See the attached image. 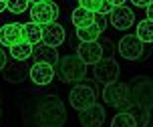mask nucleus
<instances>
[{
	"mask_svg": "<svg viewBox=\"0 0 153 127\" xmlns=\"http://www.w3.org/2000/svg\"><path fill=\"white\" fill-rule=\"evenodd\" d=\"M93 20H95V12H91V10H87L83 6H76L73 10V14H71V22L75 24L76 28L89 26V24H93Z\"/></svg>",
	"mask_w": 153,
	"mask_h": 127,
	"instance_id": "17",
	"label": "nucleus"
},
{
	"mask_svg": "<svg viewBox=\"0 0 153 127\" xmlns=\"http://www.w3.org/2000/svg\"><path fill=\"white\" fill-rule=\"evenodd\" d=\"M113 8H115L113 0H101V4H99V10H97V12H99V14H105V16H107L109 12L113 10Z\"/></svg>",
	"mask_w": 153,
	"mask_h": 127,
	"instance_id": "25",
	"label": "nucleus"
},
{
	"mask_svg": "<svg viewBox=\"0 0 153 127\" xmlns=\"http://www.w3.org/2000/svg\"><path fill=\"white\" fill-rule=\"evenodd\" d=\"M6 55H4V51H2V49H0V71H2V69L6 67Z\"/></svg>",
	"mask_w": 153,
	"mask_h": 127,
	"instance_id": "28",
	"label": "nucleus"
},
{
	"mask_svg": "<svg viewBox=\"0 0 153 127\" xmlns=\"http://www.w3.org/2000/svg\"><path fill=\"white\" fill-rule=\"evenodd\" d=\"M99 4H101V0H79V6L87 8L91 12H97L99 10Z\"/></svg>",
	"mask_w": 153,
	"mask_h": 127,
	"instance_id": "24",
	"label": "nucleus"
},
{
	"mask_svg": "<svg viewBox=\"0 0 153 127\" xmlns=\"http://www.w3.org/2000/svg\"><path fill=\"white\" fill-rule=\"evenodd\" d=\"M145 8H147V18H149V20H153V0L147 4Z\"/></svg>",
	"mask_w": 153,
	"mask_h": 127,
	"instance_id": "30",
	"label": "nucleus"
},
{
	"mask_svg": "<svg viewBox=\"0 0 153 127\" xmlns=\"http://www.w3.org/2000/svg\"><path fill=\"white\" fill-rule=\"evenodd\" d=\"M111 125H113V127H135V125H137V119L133 117V113L121 111V113H117V115L113 117Z\"/></svg>",
	"mask_w": 153,
	"mask_h": 127,
	"instance_id": "22",
	"label": "nucleus"
},
{
	"mask_svg": "<svg viewBox=\"0 0 153 127\" xmlns=\"http://www.w3.org/2000/svg\"><path fill=\"white\" fill-rule=\"evenodd\" d=\"M28 6H30L28 0H6V10H10L12 14H22Z\"/></svg>",
	"mask_w": 153,
	"mask_h": 127,
	"instance_id": "23",
	"label": "nucleus"
},
{
	"mask_svg": "<svg viewBox=\"0 0 153 127\" xmlns=\"http://www.w3.org/2000/svg\"><path fill=\"white\" fill-rule=\"evenodd\" d=\"M107 16H109V22L113 24V28L117 30H129L135 24V12L131 8H127L125 4L115 6Z\"/></svg>",
	"mask_w": 153,
	"mask_h": 127,
	"instance_id": "9",
	"label": "nucleus"
},
{
	"mask_svg": "<svg viewBox=\"0 0 153 127\" xmlns=\"http://www.w3.org/2000/svg\"><path fill=\"white\" fill-rule=\"evenodd\" d=\"M0 2H6V0H0Z\"/></svg>",
	"mask_w": 153,
	"mask_h": 127,
	"instance_id": "34",
	"label": "nucleus"
},
{
	"mask_svg": "<svg viewBox=\"0 0 153 127\" xmlns=\"http://www.w3.org/2000/svg\"><path fill=\"white\" fill-rule=\"evenodd\" d=\"M119 79V65L113 57H107V59H101L95 63V81L97 83H113Z\"/></svg>",
	"mask_w": 153,
	"mask_h": 127,
	"instance_id": "7",
	"label": "nucleus"
},
{
	"mask_svg": "<svg viewBox=\"0 0 153 127\" xmlns=\"http://www.w3.org/2000/svg\"><path fill=\"white\" fill-rule=\"evenodd\" d=\"M22 37H24V40L30 43L32 46L38 45V43H42V24L34 22V20L22 24Z\"/></svg>",
	"mask_w": 153,
	"mask_h": 127,
	"instance_id": "16",
	"label": "nucleus"
},
{
	"mask_svg": "<svg viewBox=\"0 0 153 127\" xmlns=\"http://www.w3.org/2000/svg\"><path fill=\"white\" fill-rule=\"evenodd\" d=\"M125 2H127V0H113L115 6H121V4H125Z\"/></svg>",
	"mask_w": 153,
	"mask_h": 127,
	"instance_id": "31",
	"label": "nucleus"
},
{
	"mask_svg": "<svg viewBox=\"0 0 153 127\" xmlns=\"http://www.w3.org/2000/svg\"><path fill=\"white\" fill-rule=\"evenodd\" d=\"M59 71H61L62 81H67V83L85 81V77H87V63L79 55H69L65 59H59Z\"/></svg>",
	"mask_w": 153,
	"mask_h": 127,
	"instance_id": "3",
	"label": "nucleus"
},
{
	"mask_svg": "<svg viewBox=\"0 0 153 127\" xmlns=\"http://www.w3.org/2000/svg\"><path fill=\"white\" fill-rule=\"evenodd\" d=\"M32 51H34V46H32L30 43H26V40H20V43H16V45L10 46V55H12V59H14V61L30 59Z\"/></svg>",
	"mask_w": 153,
	"mask_h": 127,
	"instance_id": "19",
	"label": "nucleus"
},
{
	"mask_svg": "<svg viewBox=\"0 0 153 127\" xmlns=\"http://www.w3.org/2000/svg\"><path fill=\"white\" fill-rule=\"evenodd\" d=\"M103 99L105 103L113 105V107H119L121 111H129L131 105L135 103L131 99V89L127 83H119V81H113V83H107L105 89H103Z\"/></svg>",
	"mask_w": 153,
	"mask_h": 127,
	"instance_id": "2",
	"label": "nucleus"
},
{
	"mask_svg": "<svg viewBox=\"0 0 153 127\" xmlns=\"http://www.w3.org/2000/svg\"><path fill=\"white\" fill-rule=\"evenodd\" d=\"M95 101H97V93H95V87L89 85V83H79V85H75L69 93V103L76 111L89 107V105L95 103Z\"/></svg>",
	"mask_w": 153,
	"mask_h": 127,
	"instance_id": "5",
	"label": "nucleus"
},
{
	"mask_svg": "<svg viewBox=\"0 0 153 127\" xmlns=\"http://www.w3.org/2000/svg\"><path fill=\"white\" fill-rule=\"evenodd\" d=\"M119 55L127 61H137L143 57V43L137 34H125L119 40Z\"/></svg>",
	"mask_w": 153,
	"mask_h": 127,
	"instance_id": "8",
	"label": "nucleus"
},
{
	"mask_svg": "<svg viewBox=\"0 0 153 127\" xmlns=\"http://www.w3.org/2000/svg\"><path fill=\"white\" fill-rule=\"evenodd\" d=\"M131 89V99L139 107H151L153 105V81L149 77H135L133 83L129 85Z\"/></svg>",
	"mask_w": 153,
	"mask_h": 127,
	"instance_id": "4",
	"label": "nucleus"
},
{
	"mask_svg": "<svg viewBox=\"0 0 153 127\" xmlns=\"http://www.w3.org/2000/svg\"><path fill=\"white\" fill-rule=\"evenodd\" d=\"M101 32H103V30L93 22V24H89V26L76 28V37H79V40H99Z\"/></svg>",
	"mask_w": 153,
	"mask_h": 127,
	"instance_id": "21",
	"label": "nucleus"
},
{
	"mask_svg": "<svg viewBox=\"0 0 153 127\" xmlns=\"http://www.w3.org/2000/svg\"><path fill=\"white\" fill-rule=\"evenodd\" d=\"M105 121V109L97 103H91L89 107H85L79 111V123L85 127H99Z\"/></svg>",
	"mask_w": 153,
	"mask_h": 127,
	"instance_id": "12",
	"label": "nucleus"
},
{
	"mask_svg": "<svg viewBox=\"0 0 153 127\" xmlns=\"http://www.w3.org/2000/svg\"><path fill=\"white\" fill-rule=\"evenodd\" d=\"M20 63H24V61H16L14 65H8L6 63V67L2 69L4 71V77H6V81H10V83H20L26 77V69H24V65H20Z\"/></svg>",
	"mask_w": 153,
	"mask_h": 127,
	"instance_id": "18",
	"label": "nucleus"
},
{
	"mask_svg": "<svg viewBox=\"0 0 153 127\" xmlns=\"http://www.w3.org/2000/svg\"><path fill=\"white\" fill-rule=\"evenodd\" d=\"M42 43L51 46H61L65 43V28L56 22L42 24Z\"/></svg>",
	"mask_w": 153,
	"mask_h": 127,
	"instance_id": "14",
	"label": "nucleus"
},
{
	"mask_svg": "<svg viewBox=\"0 0 153 127\" xmlns=\"http://www.w3.org/2000/svg\"><path fill=\"white\" fill-rule=\"evenodd\" d=\"M30 123L42 127H61L67 123V107L56 95H42L34 101V119Z\"/></svg>",
	"mask_w": 153,
	"mask_h": 127,
	"instance_id": "1",
	"label": "nucleus"
},
{
	"mask_svg": "<svg viewBox=\"0 0 153 127\" xmlns=\"http://www.w3.org/2000/svg\"><path fill=\"white\" fill-rule=\"evenodd\" d=\"M20 40H24V37H22V24L8 22V24H4V26L0 28V45H4V46L10 49L12 45L20 43Z\"/></svg>",
	"mask_w": 153,
	"mask_h": 127,
	"instance_id": "13",
	"label": "nucleus"
},
{
	"mask_svg": "<svg viewBox=\"0 0 153 127\" xmlns=\"http://www.w3.org/2000/svg\"><path fill=\"white\" fill-rule=\"evenodd\" d=\"M131 2H133V4H135V6H139V8H145L147 4H149V2H151V0H131Z\"/></svg>",
	"mask_w": 153,
	"mask_h": 127,
	"instance_id": "29",
	"label": "nucleus"
},
{
	"mask_svg": "<svg viewBox=\"0 0 153 127\" xmlns=\"http://www.w3.org/2000/svg\"><path fill=\"white\" fill-rule=\"evenodd\" d=\"M93 22H95L101 30H103V32H105V26H107V16H105V14H99V12H95V20H93Z\"/></svg>",
	"mask_w": 153,
	"mask_h": 127,
	"instance_id": "26",
	"label": "nucleus"
},
{
	"mask_svg": "<svg viewBox=\"0 0 153 127\" xmlns=\"http://www.w3.org/2000/svg\"><path fill=\"white\" fill-rule=\"evenodd\" d=\"M143 125L153 127V105L145 109V115H143Z\"/></svg>",
	"mask_w": 153,
	"mask_h": 127,
	"instance_id": "27",
	"label": "nucleus"
},
{
	"mask_svg": "<svg viewBox=\"0 0 153 127\" xmlns=\"http://www.w3.org/2000/svg\"><path fill=\"white\" fill-rule=\"evenodd\" d=\"M28 75H30V81L34 85H48L53 83L54 79V67L48 65V63H42V61H34L32 67L28 69Z\"/></svg>",
	"mask_w": 153,
	"mask_h": 127,
	"instance_id": "11",
	"label": "nucleus"
},
{
	"mask_svg": "<svg viewBox=\"0 0 153 127\" xmlns=\"http://www.w3.org/2000/svg\"><path fill=\"white\" fill-rule=\"evenodd\" d=\"M135 34L139 37L141 43H153V20L145 18V20L137 22V30H135Z\"/></svg>",
	"mask_w": 153,
	"mask_h": 127,
	"instance_id": "20",
	"label": "nucleus"
},
{
	"mask_svg": "<svg viewBox=\"0 0 153 127\" xmlns=\"http://www.w3.org/2000/svg\"><path fill=\"white\" fill-rule=\"evenodd\" d=\"M28 2H30V4H34V2H38V0H28Z\"/></svg>",
	"mask_w": 153,
	"mask_h": 127,
	"instance_id": "33",
	"label": "nucleus"
},
{
	"mask_svg": "<svg viewBox=\"0 0 153 127\" xmlns=\"http://www.w3.org/2000/svg\"><path fill=\"white\" fill-rule=\"evenodd\" d=\"M30 18L38 24H48L56 22L59 18V6L53 0H38L30 6Z\"/></svg>",
	"mask_w": 153,
	"mask_h": 127,
	"instance_id": "6",
	"label": "nucleus"
},
{
	"mask_svg": "<svg viewBox=\"0 0 153 127\" xmlns=\"http://www.w3.org/2000/svg\"><path fill=\"white\" fill-rule=\"evenodd\" d=\"M103 45L99 40H81V45L76 46V55L87 63V65H95L97 61L103 59Z\"/></svg>",
	"mask_w": 153,
	"mask_h": 127,
	"instance_id": "10",
	"label": "nucleus"
},
{
	"mask_svg": "<svg viewBox=\"0 0 153 127\" xmlns=\"http://www.w3.org/2000/svg\"><path fill=\"white\" fill-rule=\"evenodd\" d=\"M36 49L32 51V57L34 61H42V63H48V65H59V51L56 46H51V45H45V43H38L34 45Z\"/></svg>",
	"mask_w": 153,
	"mask_h": 127,
	"instance_id": "15",
	"label": "nucleus"
},
{
	"mask_svg": "<svg viewBox=\"0 0 153 127\" xmlns=\"http://www.w3.org/2000/svg\"><path fill=\"white\" fill-rule=\"evenodd\" d=\"M6 10V2H0V12H4Z\"/></svg>",
	"mask_w": 153,
	"mask_h": 127,
	"instance_id": "32",
	"label": "nucleus"
}]
</instances>
